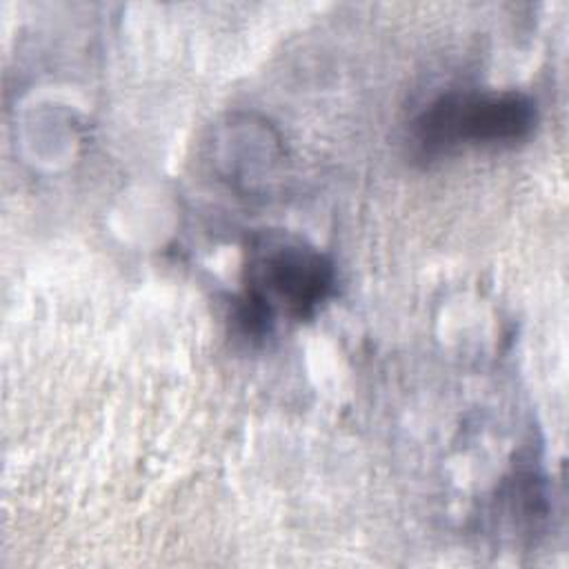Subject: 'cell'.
<instances>
[{
	"instance_id": "1",
	"label": "cell",
	"mask_w": 569,
	"mask_h": 569,
	"mask_svg": "<svg viewBox=\"0 0 569 569\" xmlns=\"http://www.w3.org/2000/svg\"><path fill=\"white\" fill-rule=\"evenodd\" d=\"M249 284L240 300L242 327L260 336L278 311L311 316L331 293L333 264L318 249L291 236H262L249 249Z\"/></svg>"
},
{
	"instance_id": "2",
	"label": "cell",
	"mask_w": 569,
	"mask_h": 569,
	"mask_svg": "<svg viewBox=\"0 0 569 569\" xmlns=\"http://www.w3.org/2000/svg\"><path fill=\"white\" fill-rule=\"evenodd\" d=\"M533 124L536 104L525 93H451L416 120V142L429 153L458 144H511Z\"/></svg>"
}]
</instances>
